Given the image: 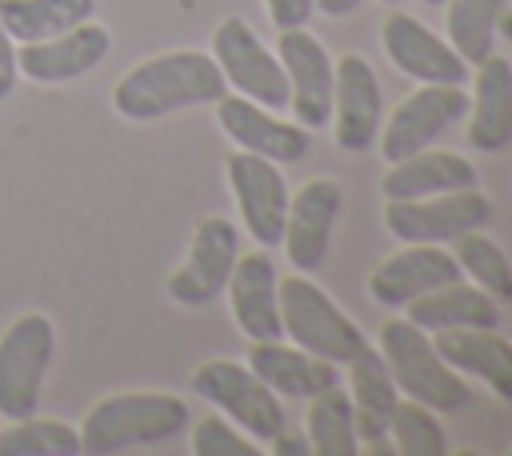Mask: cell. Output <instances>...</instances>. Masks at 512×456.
Returning a JSON list of instances; mask_svg holds the SVG:
<instances>
[{
	"mask_svg": "<svg viewBox=\"0 0 512 456\" xmlns=\"http://www.w3.org/2000/svg\"><path fill=\"white\" fill-rule=\"evenodd\" d=\"M276 260L268 248H256L248 256H236L232 276L224 284L232 320L248 340H280V300H276Z\"/></svg>",
	"mask_w": 512,
	"mask_h": 456,
	"instance_id": "obj_19",
	"label": "cell"
},
{
	"mask_svg": "<svg viewBox=\"0 0 512 456\" xmlns=\"http://www.w3.org/2000/svg\"><path fill=\"white\" fill-rule=\"evenodd\" d=\"M376 348H380L400 396L420 400L436 412H460L472 404L468 380L436 352L432 332H424L408 316H388L376 332Z\"/></svg>",
	"mask_w": 512,
	"mask_h": 456,
	"instance_id": "obj_2",
	"label": "cell"
},
{
	"mask_svg": "<svg viewBox=\"0 0 512 456\" xmlns=\"http://www.w3.org/2000/svg\"><path fill=\"white\" fill-rule=\"evenodd\" d=\"M276 300H280V328H284V336L296 348L312 352V356H324V360L344 368L368 344L360 324L308 272L284 276L276 284Z\"/></svg>",
	"mask_w": 512,
	"mask_h": 456,
	"instance_id": "obj_4",
	"label": "cell"
},
{
	"mask_svg": "<svg viewBox=\"0 0 512 456\" xmlns=\"http://www.w3.org/2000/svg\"><path fill=\"white\" fill-rule=\"evenodd\" d=\"M304 436L312 444V456H360V436L352 420V400L340 384L308 396L304 412Z\"/></svg>",
	"mask_w": 512,
	"mask_h": 456,
	"instance_id": "obj_27",
	"label": "cell"
},
{
	"mask_svg": "<svg viewBox=\"0 0 512 456\" xmlns=\"http://www.w3.org/2000/svg\"><path fill=\"white\" fill-rule=\"evenodd\" d=\"M440 8H448L444 28H448V44L476 68L484 56H492L496 32H500V16L508 8V0H444Z\"/></svg>",
	"mask_w": 512,
	"mask_h": 456,
	"instance_id": "obj_28",
	"label": "cell"
},
{
	"mask_svg": "<svg viewBox=\"0 0 512 456\" xmlns=\"http://www.w3.org/2000/svg\"><path fill=\"white\" fill-rule=\"evenodd\" d=\"M188 428V404L172 392H120L88 408L80 424V452L112 456L172 440Z\"/></svg>",
	"mask_w": 512,
	"mask_h": 456,
	"instance_id": "obj_3",
	"label": "cell"
},
{
	"mask_svg": "<svg viewBox=\"0 0 512 456\" xmlns=\"http://www.w3.org/2000/svg\"><path fill=\"white\" fill-rule=\"evenodd\" d=\"M16 88V40L0 24V100H8Z\"/></svg>",
	"mask_w": 512,
	"mask_h": 456,
	"instance_id": "obj_35",
	"label": "cell"
},
{
	"mask_svg": "<svg viewBox=\"0 0 512 456\" xmlns=\"http://www.w3.org/2000/svg\"><path fill=\"white\" fill-rule=\"evenodd\" d=\"M112 48V36L108 28L84 20L60 36H48V40H32L16 52V68L36 80V84H68V80H80L88 76Z\"/></svg>",
	"mask_w": 512,
	"mask_h": 456,
	"instance_id": "obj_18",
	"label": "cell"
},
{
	"mask_svg": "<svg viewBox=\"0 0 512 456\" xmlns=\"http://www.w3.org/2000/svg\"><path fill=\"white\" fill-rule=\"evenodd\" d=\"M276 56L280 68L288 76V112L296 124L324 128L328 112H332V80H336V60L328 56V48L300 24V28H284L276 40Z\"/></svg>",
	"mask_w": 512,
	"mask_h": 456,
	"instance_id": "obj_12",
	"label": "cell"
},
{
	"mask_svg": "<svg viewBox=\"0 0 512 456\" xmlns=\"http://www.w3.org/2000/svg\"><path fill=\"white\" fill-rule=\"evenodd\" d=\"M268 452H272V456H312V444H308L304 432H296L292 424H284V428L268 440Z\"/></svg>",
	"mask_w": 512,
	"mask_h": 456,
	"instance_id": "obj_34",
	"label": "cell"
},
{
	"mask_svg": "<svg viewBox=\"0 0 512 456\" xmlns=\"http://www.w3.org/2000/svg\"><path fill=\"white\" fill-rule=\"evenodd\" d=\"M460 280V264L440 244H404L392 256H384L368 276V296L380 308H404L408 300Z\"/></svg>",
	"mask_w": 512,
	"mask_h": 456,
	"instance_id": "obj_17",
	"label": "cell"
},
{
	"mask_svg": "<svg viewBox=\"0 0 512 456\" xmlns=\"http://www.w3.org/2000/svg\"><path fill=\"white\" fill-rule=\"evenodd\" d=\"M380 44L392 68L416 84H464L468 80L472 64L444 36L420 24L412 12H388L380 24Z\"/></svg>",
	"mask_w": 512,
	"mask_h": 456,
	"instance_id": "obj_14",
	"label": "cell"
},
{
	"mask_svg": "<svg viewBox=\"0 0 512 456\" xmlns=\"http://www.w3.org/2000/svg\"><path fill=\"white\" fill-rule=\"evenodd\" d=\"M192 452L196 456H256L260 444L248 440L228 416H204L192 428Z\"/></svg>",
	"mask_w": 512,
	"mask_h": 456,
	"instance_id": "obj_32",
	"label": "cell"
},
{
	"mask_svg": "<svg viewBox=\"0 0 512 456\" xmlns=\"http://www.w3.org/2000/svg\"><path fill=\"white\" fill-rule=\"evenodd\" d=\"M212 60L224 72V84L272 112L288 108V76L276 48H268L244 16H224L212 32Z\"/></svg>",
	"mask_w": 512,
	"mask_h": 456,
	"instance_id": "obj_6",
	"label": "cell"
},
{
	"mask_svg": "<svg viewBox=\"0 0 512 456\" xmlns=\"http://www.w3.org/2000/svg\"><path fill=\"white\" fill-rule=\"evenodd\" d=\"M420 4H428V8H440V4H444V0H420Z\"/></svg>",
	"mask_w": 512,
	"mask_h": 456,
	"instance_id": "obj_37",
	"label": "cell"
},
{
	"mask_svg": "<svg viewBox=\"0 0 512 456\" xmlns=\"http://www.w3.org/2000/svg\"><path fill=\"white\" fill-rule=\"evenodd\" d=\"M380 4H396V0H380Z\"/></svg>",
	"mask_w": 512,
	"mask_h": 456,
	"instance_id": "obj_38",
	"label": "cell"
},
{
	"mask_svg": "<svg viewBox=\"0 0 512 456\" xmlns=\"http://www.w3.org/2000/svg\"><path fill=\"white\" fill-rule=\"evenodd\" d=\"M228 92L224 72L216 68L212 52H160L152 60H140L132 72L120 76L112 88V108L124 120H160L180 108L216 104Z\"/></svg>",
	"mask_w": 512,
	"mask_h": 456,
	"instance_id": "obj_1",
	"label": "cell"
},
{
	"mask_svg": "<svg viewBox=\"0 0 512 456\" xmlns=\"http://www.w3.org/2000/svg\"><path fill=\"white\" fill-rule=\"evenodd\" d=\"M52 344H56L52 320L40 312L20 316L0 336V416L4 420L36 416L44 372L52 364Z\"/></svg>",
	"mask_w": 512,
	"mask_h": 456,
	"instance_id": "obj_8",
	"label": "cell"
},
{
	"mask_svg": "<svg viewBox=\"0 0 512 456\" xmlns=\"http://www.w3.org/2000/svg\"><path fill=\"white\" fill-rule=\"evenodd\" d=\"M384 100H380V80L376 68L360 52H344L336 60V80H332V140L344 152H368L376 148Z\"/></svg>",
	"mask_w": 512,
	"mask_h": 456,
	"instance_id": "obj_15",
	"label": "cell"
},
{
	"mask_svg": "<svg viewBox=\"0 0 512 456\" xmlns=\"http://www.w3.org/2000/svg\"><path fill=\"white\" fill-rule=\"evenodd\" d=\"M488 220H492V200L476 184L416 200H384V228L400 244H448L460 232L484 228Z\"/></svg>",
	"mask_w": 512,
	"mask_h": 456,
	"instance_id": "obj_7",
	"label": "cell"
},
{
	"mask_svg": "<svg viewBox=\"0 0 512 456\" xmlns=\"http://www.w3.org/2000/svg\"><path fill=\"white\" fill-rule=\"evenodd\" d=\"M456 264H460V276H468L476 288H484L496 304H512V260L504 256V248L484 236V228H472V232H460L456 240H448Z\"/></svg>",
	"mask_w": 512,
	"mask_h": 456,
	"instance_id": "obj_29",
	"label": "cell"
},
{
	"mask_svg": "<svg viewBox=\"0 0 512 456\" xmlns=\"http://www.w3.org/2000/svg\"><path fill=\"white\" fill-rule=\"evenodd\" d=\"M188 384H192V392L200 400L216 404L256 444H268L288 424V412H284L280 396L240 360H204L192 372Z\"/></svg>",
	"mask_w": 512,
	"mask_h": 456,
	"instance_id": "obj_5",
	"label": "cell"
},
{
	"mask_svg": "<svg viewBox=\"0 0 512 456\" xmlns=\"http://www.w3.org/2000/svg\"><path fill=\"white\" fill-rule=\"evenodd\" d=\"M348 400H352V420H356V436L360 440H376V436H388V420H392V408L400 400L396 392V380L380 356L376 344H364L348 364Z\"/></svg>",
	"mask_w": 512,
	"mask_h": 456,
	"instance_id": "obj_25",
	"label": "cell"
},
{
	"mask_svg": "<svg viewBox=\"0 0 512 456\" xmlns=\"http://www.w3.org/2000/svg\"><path fill=\"white\" fill-rule=\"evenodd\" d=\"M468 144L480 152H504L512 144V60L500 52L476 64L468 96Z\"/></svg>",
	"mask_w": 512,
	"mask_h": 456,
	"instance_id": "obj_21",
	"label": "cell"
},
{
	"mask_svg": "<svg viewBox=\"0 0 512 456\" xmlns=\"http://www.w3.org/2000/svg\"><path fill=\"white\" fill-rule=\"evenodd\" d=\"M224 176L232 188V200L240 208V220L248 236L260 248H276L284 236V212H288V184L280 176V164L256 152H228Z\"/></svg>",
	"mask_w": 512,
	"mask_h": 456,
	"instance_id": "obj_10",
	"label": "cell"
},
{
	"mask_svg": "<svg viewBox=\"0 0 512 456\" xmlns=\"http://www.w3.org/2000/svg\"><path fill=\"white\" fill-rule=\"evenodd\" d=\"M404 316L412 324H420L424 332H448V328H496L500 320V304L476 288L472 280H448L416 300L404 304Z\"/></svg>",
	"mask_w": 512,
	"mask_h": 456,
	"instance_id": "obj_24",
	"label": "cell"
},
{
	"mask_svg": "<svg viewBox=\"0 0 512 456\" xmlns=\"http://www.w3.org/2000/svg\"><path fill=\"white\" fill-rule=\"evenodd\" d=\"M312 4H316V12H320V16H328V20H340V16L356 12L364 0H312Z\"/></svg>",
	"mask_w": 512,
	"mask_h": 456,
	"instance_id": "obj_36",
	"label": "cell"
},
{
	"mask_svg": "<svg viewBox=\"0 0 512 456\" xmlns=\"http://www.w3.org/2000/svg\"><path fill=\"white\" fill-rule=\"evenodd\" d=\"M264 8H268V20H272L280 32H284V28H300V24H308L312 12H316L312 0H264Z\"/></svg>",
	"mask_w": 512,
	"mask_h": 456,
	"instance_id": "obj_33",
	"label": "cell"
},
{
	"mask_svg": "<svg viewBox=\"0 0 512 456\" xmlns=\"http://www.w3.org/2000/svg\"><path fill=\"white\" fill-rule=\"evenodd\" d=\"M468 112V92L464 84H420L408 92L384 120V132H376L384 164H396L420 148H428L444 128L464 120Z\"/></svg>",
	"mask_w": 512,
	"mask_h": 456,
	"instance_id": "obj_9",
	"label": "cell"
},
{
	"mask_svg": "<svg viewBox=\"0 0 512 456\" xmlns=\"http://www.w3.org/2000/svg\"><path fill=\"white\" fill-rule=\"evenodd\" d=\"M244 364L284 400H308L332 384H340V364L324 360V356H312L304 348H296L292 340L284 344L280 340H248V356Z\"/></svg>",
	"mask_w": 512,
	"mask_h": 456,
	"instance_id": "obj_20",
	"label": "cell"
},
{
	"mask_svg": "<svg viewBox=\"0 0 512 456\" xmlns=\"http://www.w3.org/2000/svg\"><path fill=\"white\" fill-rule=\"evenodd\" d=\"M216 120L224 128V136L256 156H268L276 164H296L308 152V128L296 120L276 116L272 108L240 96V92H224L216 100Z\"/></svg>",
	"mask_w": 512,
	"mask_h": 456,
	"instance_id": "obj_16",
	"label": "cell"
},
{
	"mask_svg": "<svg viewBox=\"0 0 512 456\" xmlns=\"http://www.w3.org/2000/svg\"><path fill=\"white\" fill-rule=\"evenodd\" d=\"M92 12H96V0H0V24L20 44L60 36L92 20Z\"/></svg>",
	"mask_w": 512,
	"mask_h": 456,
	"instance_id": "obj_26",
	"label": "cell"
},
{
	"mask_svg": "<svg viewBox=\"0 0 512 456\" xmlns=\"http://www.w3.org/2000/svg\"><path fill=\"white\" fill-rule=\"evenodd\" d=\"M340 208H344V188L332 176H312L288 196L280 244L296 272H308V276L320 272V264L328 260V244H332Z\"/></svg>",
	"mask_w": 512,
	"mask_h": 456,
	"instance_id": "obj_13",
	"label": "cell"
},
{
	"mask_svg": "<svg viewBox=\"0 0 512 456\" xmlns=\"http://www.w3.org/2000/svg\"><path fill=\"white\" fill-rule=\"evenodd\" d=\"M388 440L396 456H444L448 452V436L444 424L436 416V408L400 396L388 420Z\"/></svg>",
	"mask_w": 512,
	"mask_h": 456,
	"instance_id": "obj_30",
	"label": "cell"
},
{
	"mask_svg": "<svg viewBox=\"0 0 512 456\" xmlns=\"http://www.w3.org/2000/svg\"><path fill=\"white\" fill-rule=\"evenodd\" d=\"M80 452V432L64 420H8L0 432V456H76Z\"/></svg>",
	"mask_w": 512,
	"mask_h": 456,
	"instance_id": "obj_31",
	"label": "cell"
},
{
	"mask_svg": "<svg viewBox=\"0 0 512 456\" xmlns=\"http://www.w3.org/2000/svg\"><path fill=\"white\" fill-rule=\"evenodd\" d=\"M436 352L460 372L476 376L492 396L512 404V340L496 328H448L432 332Z\"/></svg>",
	"mask_w": 512,
	"mask_h": 456,
	"instance_id": "obj_22",
	"label": "cell"
},
{
	"mask_svg": "<svg viewBox=\"0 0 512 456\" xmlns=\"http://www.w3.org/2000/svg\"><path fill=\"white\" fill-rule=\"evenodd\" d=\"M472 184H476V164L468 156L444 152V148H420L384 168L380 196L384 200H416V196L456 192V188H472Z\"/></svg>",
	"mask_w": 512,
	"mask_h": 456,
	"instance_id": "obj_23",
	"label": "cell"
},
{
	"mask_svg": "<svg viewBox=\"0 0 512 456\" xmlns=\"http://www.w3.org/2000/svg\"><path fill=\"white\" fill-rule=\"evenodd\" d=\"M236 256H240L236 224L228 216H204L196 224V232H192V244H188L184 264L168 276V296L180 308H204V304H212L224 292Z\"/></svg>",
	"mask_w": 512,
	"mask_h": 456,
	"instance_id": "obj_11",
	"label": "cell"
}]
</instances>
